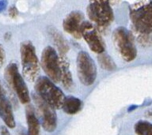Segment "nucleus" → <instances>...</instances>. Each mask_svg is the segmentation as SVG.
Segmentation results:
<instances>
[{"label": "nucleus", "mask_w": 152, "mask_h": 135, "mask_svg": "<svg viewBox=\"0 0 152 135\" xmlns=\"http://www.w3.org/2000/svg\"><path fill=\"white\" fill-rule=\"evenodd\" d=\"M40 63L43 70L52 82H59L61 78L59 58L53 47L48 46L43 50Z\"/></svg>", "instance_id": "7"}, {"label": "nucleus", "mask_w": 152, "mask_h": 135, "mask_svg": "<svg viewBox=\"0 0 152 135\" xmlns=\"http://www.w3.org/2000/svg\"><path fill=\"white\" fill-rule=\"evenodd\" d=\"M83 22V14L79 11H73L66 17L63 22V27L66 33L75 38H81L80 28Z\"/></svg>", "instance_id": "12"}, {"label": "nucleus", "mask_w": 152, "mask_h": 135, "mask_svg": "<svg viewBox=\"0 0 152 135\" xmlns=\"http://www.w3.org/2000/svg\"><path fill=\"white\" fill-rule=\"evenodd\" d=\"M89 18L100 28H105L113 21L114 14L108 1H93L87 7Z\"/></svg>", "instance_id": "6"}, {"label": "nucleus", "mask_w": 152, "mask_h": 135, "mask_svg": "<svg viewBox=\"0 0 152 135\" xmlns=\"http://www.w3.org/2000/svg\"><path fill=\"white\" fill-rule=\"evenodd\" d=\"M77 72L83 85L90 86L97 78V67L94 61L86 52H80L77 56Z\"/></svg>", "instance_id": "8"}, {"label": "nucleus", "mask_w": 152, "mask_h": 135, "mask_svg": "<svg viewBox=\"0 0 152 135\" xmlns=\"http://www.w3.org/2000/svg\"><path fill=\"white\" fill-rule=\"evenodd\" d=\"M135 132L137 135H152L151 124L147 121H139L135 123Z\"/></svg>", "instance_id": "18"}, {"label": "nucleus", "mask_w": 152, "mask_h": 135, "mask_svg": "<svg viewBox=\"0 0 152 135\" xmlns=\"http://www.w3.org/2000/svg\"><path fill=\"white\" fill-rule=\"evenodd\" d=\"M20 52L24 77L28 81H33L37 78L40 72L39 61L36 54L35 47L30 41H24L21 44Z\"/></svg>", "instance_id": "5"}, {"label": "nucleus", "mask_w": 152, "mask_h": 135, "mask_svg": "<svg viewBox=\"0 0 152 135\" xmlns=\"http://www.w3.org/2000/svg\"><path fill=\"white\" fill-rule=\"evenodd\" d=\"M5 60H6V52L3 46L0 44V68L4 65Z\"/></svg>", "instance_id": "19"}, {"label": "nucleus", "mask_w": 152, "mask_h": 135, "mask_svg": "<svg viewBox=\"0 0 152 135\" xmlns=\"http://www.w3.org/2000/svg\"><path fill=\"white\" fill-rule=\"evenodd\" d=\"M83 106V102L80 99L75 97H65L64 104H63V109L66 114L69 115H75L80 111Z\"/></svg>", "instance_id": "14"}, {"label": "nucleus", "mask_w": 152, "mask_h": 135, "mask_svg": "<svg viewBox=\"0 0 152 135\" xmlns=\"http://www.w3.org/2000/svg\"><path fill=\"white\" fill-rule=\"evenodd\" d=\"M0 117L9 128L15 127V119L12 105L0 81Z\"/></svg>", "instance_id": "11"}, {"label": "nucleus", "mask_w": 152, "mask_h": 135, "mask_svg": "<svg viewBox=\"0 0 152 135\" xmlns=\"http://www.w3.org/2000/svg\"><path fill=\"white\" fill-rule=\"evenodd\" d=\"M81 36L89 45L91 51L99 54L104 52V42L98 31L92 24L88 21H83L80 28Z\"/></svg>", "instance_id": "10"}, {"label": "nucleus", "mask_w": 152, "mask_h": 135, "mask_svg": "<svg viewBox=\"0 0 152 135\" xmlns=\"http://www.w3.org/2000/svg\"><path fill=\"white\" fill-rule=\"evenodd\" d=\"M6 6H7V2H4V1H0V12L5 9Z\"/></svg>", "instance_id": "22"}, {"label": "nucleus", "mask_w": 152, "mask_h": 135, "mask_svg": "<svg viewBox=\"0 0 152 135\" xmlns=\"http://www.w3.org/2000/svg\"><path fill=\"white\" fill-rule=\"evenodd\" d=\"M0 135H10V134L9 131L7 130V128L5 127V126H2L1 128V130H0Z\"/></svg>", "instance_id": "21"}, {"label": "nucleus", "mask_w": 152, "mask_h": 135, "mask_svg": "<svg viewBox=\"0 0 152 135\" xmlns=\"http://www.w3.org/2000/svg\"><path fill=\"white\" fill-rule=\"evenodd\" d=\"M26 120L28 125V130L26 135H40V123L37 118L33 107H28L26 109Z\"/></svg>", "instance_id": "13"}, {"label": "nucleus", "mask_w": 152, "mask_h": 135, "mask_svg": "<svg viewBox=\"0 0 152 135\" xmlns=\"http://www.w3.org/2000/svg\"><path fill=\"white\" fill-rule=\"evenodd\" d=\"M37 95L54 109L61 108L65 96L62 90L46 77H40L36 81Z\"/></svg>", "instance_id": "2"}, {"label": "nucleus", "mask_w": 152, "mask_h": 135, "mask_svg": "<svg viewBox=\"0 0 152 135\" xmlns=\"http://www.w3.org/2000/svg\"><path fill=\"white\" fill-rule=\"evenodd\" d=\"M113 41L121 57L126 62H132L137 55L134 36L124 27H118L113 33Z\"/></svg>", "instance_id": "3"}, {"label": "nucleus", "mask_w": 152, "mask_h": 135, "mask_svg": "<svg viewBox=\"0 0 152 135\" xmlns=\"http://www.w3.org/2000/svg\"><path fill=\"white\" fill-rule=\"evenodd\" d=\"M18 12L17 10V8L15 7H11L9 9V15L11 17H15L18 15Z\"/></svg>", "instance_id": "20"}, {"label": "nucleus", "mask_w": 152, "mask_h": 135, "mask_svg": "<svg viewBox=\"0 0 152 135\" xmlns=\"http://www.w3.org/2000/svg\"><path fill=\"white\" fill-rule=\"evenodd\" d=\"M5 79L10 90L16 95L21 104H26L30 101V96L26 84L19 73L16 63H10L5 70Z\"/></svg>", "instance_id": "4"}, {"label": "nucleus", "mask_w": 152, "mask_h": 135, "mask_svg": "<svg viewBox=\"0 0 152 135\" xmlns=\"http://www.w3.org/2000/svg\"><path fill=\"white\" fill-rule=\"evenodd\" d=\"M33 98L41 116L43 128L48 132H53L57 126V115L54 108L44 101L38 95L33 94Z\"/></svg>", "instance_id": "9"}, {"label": "nucleus", "mask_w": 152, "mask_h": 135, "mask_svg": "<svg viewBox=\"0 0 152 135\" xmlns=\"http://www.w3.org/2000/svg\"><path fill=\"white\" fill-rule=\"evenodd\" d=\"M97 59H98V62H99L100 66L105 70L113 71L114 70H116V65L115 63V62L106 53L103 52V53H101V54H98Z\"/></svg>", "instance_id": "17"}, {"label": "nucleus", "mask_w": 152, "mask_h": 135, "mask_svg": "<svg viewBox=\"0 0 152 135\" xmlns=\"http://www.w3.org/2000/svg\"><path fill=\"white\" fill-rule=\"evenodd\" d=\"M151 4L135 3L130 9L131 21L138 33V39L144 46L151 45Z\"/></svg>", "instance_id": "1"}, {"label": "nucleus", "mask_w": 152, "mask_h": 135, "mask_svg": "<svg viewBox=\"0 0 152 135\" xmlns=\"http://www.w3.org/2000/svg\"><path fill=\"white\" fill-rule=\"evenodd\" d=\"M59 64H60V69H61V78L60 81H62L63 85L66 89H69L72 85V75H71L70 68H69L68 62L66 59L63 57L59 59Z\"/></svg>", "instance_id": "15"}, {"label": "nucleus", "mask_w": 152, "mask_h": 135, "mask_svg": "<svg viewBox=\"0 0 152 135\" xmlns=\"http://www.w3.org/2000/svg\"><path fill=\"white\" fill-rule=\"evenodd\" d=\"M52 38H53V40H54L55 44L59 50L60 54L63 56L64 54H65L66 52H68L69 50V46L67 44V43H66V40L64 39V36L58 31H52Z\"/></svg>", "instance_id": "16"}]
</instances>
